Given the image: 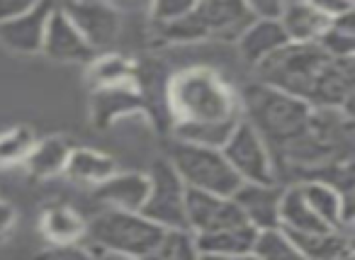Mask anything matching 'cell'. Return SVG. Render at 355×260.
I'll return each instance as SVG.
<instances>
[{
  "label": "cell",
  "instance_id": "8",
  "mask_svg": "<svg viewBox=\"0 0 355 260\" xmlns=\"http://www.w3.org/2000/svg\"><path fill=\"white\" fill-rule=\"evenodd\" d=\"M185 219H188V229L193 234L248 224L232 197L193 190V187H188V195H185Z\"/></svg>",
  "mask_w": 355,
  "mask_h": 260
},
{
  "label": "cell",
  "instance_id": "28",
  "mask_svg": "<svg viewBox=\"0 0 355 260\" xmlns=\"http://www.w3.org/2000/svg\"><path fill=\"white\" fill-rule=\"evenodd\" d=\"M32 144H35V134L27 127H15L10 132H3L0 134V166L25 161Z\"/></svg>",
  "mask_w": 355,
  "mask_h": 260
},
{
  "label": "cell",
  "instance_id": "24",
  "mask_svg": "<svg viewBox=\"0 0 355 260\" xmlns=\"http://www.w3.org/2000/svg\"><path fill=\"white\" fill-rule=\"evenodd\" d=\"M42 231L54 243H78L85 234V224L71 207H49L42 216Z\"/></svg>",
  "mask_w": 355,
  "mask_h": 260
},
{
  "label": "cell",
  "instance_id": "9",
  "mask_svg": "<svg viewBox=\"0 0 355 260\" xmlns=\"http://www.w3.org/2000/svg\"><path fill=\"white\" fill-rule=\"evenodd\" d=\"M42 51L54 61H66V64H83L90 61L95 49L83 37V32L76 27V22L69 17L64 8H54L46 20L44 40H42Z\"/></svg>",
  "mask_w": 355,
  "mask_h": 260
},
{
  "label": "cell",
  "instance_id": "10",
  "mask_svg": "<svg viewBox=\"0 0 355 260\" xmlns=\"http://www.w3.org/2000/svg\"><path fill=\"white\" fill-rule=\"evenodd\" d=\"M56 8L54 0H40L35 8L10 20L0 22V44L15 54H37L42 51L46 20Z\"/></svg>",
  "mask_w": 355,
  "mask_h": 260
},
{
  "label": "cell",
  "instance_id": "32",
  "mask_svg": "<svg viewBox=\"0 0 355 260\" xmlns=\"http://www.w3.org/2000/svg\"><path fill=\"white\" fill-rule=\"evenodd\" d=\"M306 3H309L311 8H316L321 15L329 17V20L336 15H343V12L353 10V0H306Z\"/></svg>",
  "mask_w": 355,
  "mask_h": 260
},
{
  "label": "cell",
  "instance_id": "25",
  "mask_svg": "<svg viewBox=\"0 0 355 260\" xmlns=\"http://www.w3.org/2000/svg\"><path fill=\"white\" fill-rule=\"evenodd\" d=\"M239 119H241V114L229 119H219V122H178L175 134L180 141H193V144H202V146L222 148Z\"/></svg>",
  "mask_w": 355,
  "mask_h": 260
},
{
  "label": "cell",
  "instance_id": "27",
  "mask_svg": "<svg viewBox=\"0 0 355 260\" xmlns=\"http://www.w3.org/2000/svg\"><path fill=\"white\" fill-rule=\"evenodd\" d=\"M151 258H173V260L198 258L195 234L188 226H168V229H163L161 241H158Z\"/></svg>",
  "mask_w": 355,
  "mask_h": 260
},
{
  "label": "cell",
  "instance_id": "31",
  "mask_svg": "<svg viewBox=\"0 0 355 260\" xmlns=\"http://www.w3.org/2000/svg\"><path fill=\"white\" fill-rule=\"evenodd\" d=\"M198 0H153V17L158 22H171L175 17L188 15Z\"/></svg>",
  "mask_w": 355,
  "mask_h": 260
},
{
  "label": "cell",
  "instance_id": "3",
  "mask_svg": "<svg viewBox=\"0 0 355 260\" xmlns=\"http://www.w3.org/2000/svg\"><path fill=\"white\" fill-rule=\"evenodd\" d=\"M163 226L146 219L141 211L110 209L93 216L85 226L90 243L98 245L105 255H127V258H151L161 241Z\"/></svg>",
  "mask_w": 355,
  "mask_h": 260
},
{
  "label": "cell",
  "instance_id": "18",
  "mask_svg": "<svg viewBox=\"0 0 355 260\" xmlns=\"http://www.w3.org/2000/svg\"><path fill=\"white\" fill-rule=\"evenodd\" d=\"M127 83L119 85H103L93 98V119L95 127H110L117 117L129 114L141 107V98L132 88H124Z\"/></svg>",
  "mask_w": 355,
  "mask_h": 260
},
{
  "label": "cell",
  "instance_id": "35",
  "mask_svg": "<svg viewBox=\"0 0 355 260\" xmlns=\"http://www.w3.org/2000/svg\"><path fill=\"white\" fill-rule=\"evenodd\" d=\"M15 219H17V211L12 205H8V202L0 200V239L3 236H8L12 231V226H15Z\"/></svg>",
  "mask_w": 355,
  "mask_h": 260
},
{
  "label": "cell",
  "instance_id": "34",
  "mask_svg": "<svg viewBox=\"0 0 355 260\" xmlns=\"http://www.w3.org/2000/svg\"><path fill=\"white\" fill-rule=\"evenodd\" d=\"M40 0H0V22L17 17L22 12H27L30 8H35Z\"/></svg>",
  "mask_w": 355,
  "mask_h": 260
},
{
  "label": "cell",
  "instance_id": "36",
  "mask_svg": "<svg viewBox=\"0 0 355 260\" xmlns=\"http://www.w3.org/2000/svg\"><path fill=\"white\" fill-rule=\"evenodd\" d=\"M297 3H306V0H282V8H287V6H297Z\"/></svg>",
  "mask_w": 355,
  "mask_h": 260
},
{
  "label": "cell",
  "instance_id": "5",
  "mask_svg": "<svg viewBox=\"0 0 355 260\" xmlns=\"http://www.w3.org/2000/svg\"><path fill=\"white\" fill-rule=\"evenodd\" d=\"M168 161L175 168L180 180L193 190L214 192V195L232 197L241 185V177L229 166L227 156L217 146H202V144L180 141L178 139L171 146Z\"/></svg>",
  "mask_w": 355,
  "mask_h": 260
},
{
  "label": "cell",
  "instance_id": "4",
  "mask_svg": "<svg viewBox=\"0 0 355 260\" xmlns=\"http://www.w3.org/2000/svg\"><path fill=\"white\" fill-rule=\"evenodd\" d=\"M171 103L180 122H219L239 114L229 88L205 69L175 76L171 85Z\"/></svg>",
  "mask_w": 355,
  "mask_h": 260
},
{
  "label": "cell",
  "instance_id": "33",
  "mask_svg": "<svg viewBox=\"0 0 355 260\" xmlns=\"http://www.w3.org/2000/svg\"><path fill=\"white\" fill-rule=\"evenodd\" d=\"M253 17H280L282 0H243Z\"/></svg>",
  "mask_w": 355,
  "mask_h": 260
},
{
  "label": "cell",
  "instance_id": "12",
  "mask_svg": "<svg viewBox=\"0 0 355 260\" xmlns=\"http://www.w3.org/2000/svg\"><path fill=\"white\" fill-rule=\"evenodd\" d=\"M280 195L282 187H277V182H241L232 200L236 202L248 224L256 229H266V226L280 224V216H277Z\"/></svg>",
  "mask_w": 355,
  "mask_h": 260
},
{
  "label": "cell",
  "instance_id": "13",
  "mask_svg": "<svg viewBox=\"0 0 355 260\" xmlns=\"http://www.w3.org/2000/svg\"><path fill=\"white\" fill-rule=\"evenodd\" d=\"M148 195V175L144 173H112L95 185L93 197L110 209L139 211Z\"/></svg>",
  "mask_w": 355,
  "mask_h": 260
},
{
  "label": "cell",
  "instance_id": "15",
  "mask_svg": "<svg viewBox=\"0 0 355 260\" xmlns=\"http://www.w3.org/2000/svg\"><path fill=\"white\" fill-rule=\"evenodd\" d=\"M256 231H258L256 226L241 224V226H232V229L195 234L198 258L200 255H205V258H243V255H251Z\"/></svg>",
  "mask_w": 355,
  "mask_h": 260
},
{
  "label": "cell",
  "instance_id": "22",
  "mask_svg": "<svg viewBox=\"0 0 355 260\" xmlns=\"http://www.w3.org/2000/svg\"><path fill=\"white\" fill-rule=\"evenodd\" d=\"M64 173L73 180L98 185L114 173V161L105 153L93 151V148H71Z\"/></svg>",
  "mask_w": 355,
  "mask_h": 260
},
{
  "label": "cell",
  "instance_id": "6",
  "mask_svg": "<svg viewBox=\"0 0 355 260\" xmlns=\"http://www.w3.org/2000/svg\"><path fill=\"white\" fill-rule=\"evenodd\" d=\"M185 195L188 185L180 180L171 161H156L148 173V195L141 205V214L158 226H188L185 219Z\"/></svg>",
  "mask_w": 355,
  "mask_h": 260
},
{
  "label": "cell",
  "instance_id": "14",
  "mask_svg": "<svg viewBox=\"0 0 355 260\" xmlns=\"http://www.w3.org/2000/svg\"><path fill=\"white\" fill-rule=\"evenodd\" d=\"M287 32L280 17H253L239 35V51L248 64H261L266 56L287 44Z\"/></svg>",
  "mask_w": 355,
  "mask_h": 260
},
{
  "label": "cell",
  "instance_id": "20",
  "mask_svg": "<svg viewBox=\"0 0 355 260\" xmlns=\"http://www.w3.org/2000/svg\"><path fill=\"white\" fill-rule=\"evenodd\" d=\"M195 12L202 17L207 32H224L239 25L246 27L251 22L248 17H253L243 0H198Z\"/></svg>",
  "mask_w": 355,
  "mask_h": 260
},
{
  "label": "cell",
  "instance_id": "1",
  "mask_svg": "<svg viewBox=\"0 0 355 260\" xmlns=\"http://www.w3.org/2000/svg\"><path fill=\"white\" fill-rule=\"evenodd\" d=\"M256 71L261 83L285 90L311 107H340L350 112L353 56H331L316 42H287L256 64Z\"/></svg>",
  "mask_w": 355,
  "mask_h": 260
},
{
  "label": "cell",
  "instance_id": "26",
  "mask_svg": "<svg viewBox=\"0 0 355 260\" xmlns=\"http://www.w3.org/2000/svg\"><path fill=\"white\" fill-rule=\"evenodd\" d=\"M251 255L266 260H287V258H302L300 250L295 248V243L290 241L287 231L277 226H266V229L256 231V239L251 245Z\"/></svg>",
  "mask_w": 355,
  "mask_h": 260
},
{
  "label": "cell",
  "instance_id": "11",
  "mask_svg": "<svg viewBox=\"0 0 355 260\" xmlns=\"http://www.w3.org/2000/svg\"><path fill=\"white\" fill-rule=\"evenodd\" d=\"M69 17L76 22L83 37L90 42L93 49L107 46L119 35V17L110 6L100 0H71L69 8H64Z\"/></svg>",
  "mask_w": 355,
  "mask_h": 260
},
{
  "label": "cell",
  "instance_id": "19",
  "mask_svg": "<svg viewBox=\"0 0 355 260\" xmlns=\"http://www.w3.org/2000/svg\"><path fill=\"white\" fill-rule=\"evenodd\" d=\"M71 141L61 137H49L35 141L30 148V153L25 156V166L30 171V175L35 177H51L56 173H64L66 161L71 153Z\"/></svg>",
  "mask_w": 355,
  "mask_h": 260
},
{
  "label": "cell",
  "instance_id": "16",
  "mask_svg": "<svg viewBox=\"0 0 355 260\" xmlns=\"http://www.w3.org/2000/svg\"><path fill=\"white\" fill-rule=\"evenodd\" d=\"M287 231V229H285ZM295 248L300 250L302 258H316V260H336L353 255L350 239L338 229L326 231H287Z\"/></svg>",
  "mask_w": 355,
  "mask_h": 260
},
{
  "label": "cell",
  "instance_id": "30",
  "mask_svg": "<svg viewBox=\"0 0 355 260\" xmlns=\"http://www.w3.org/2000/svg\"><path fill=\"white\" fill-rule=\"evenodd\" d=\"M161 32L166 40H173V42H195L209 35L202 17L195 12V8L188 15L175 17V20H171V22H161Z\"/></svg>",
  "mask_w": 355,
  "mask_h": 260
},
{
  "label": "cell",
  "instance_id": "21",
  "mask_svg": "<svg viewBox=\"0 0 355 260\" xmlns=\"http://www.w3.org/2000/svg\"><path fill=\"white\" fill-rule=\"evenodd\" d=\"M280 22L290 42H316V37L329 25V17L321 15L309 3H297V6L282 8Z\"/></svg>",
  "mask_w": 355,
  "mask_h": 260
},
{
  "label": "cell",
  "instance_id": "23",
  "mask_svg": "<svg viewBox=\"0 0 355 260\" xmlns=\"http://www.w3.org/2000/svg\"><path fill=\"white\" fill-rule=\"evenodd\" d=\"M316 44L331 56H338V59H348L353 56L355 49V27H353V10L343 12V15H336L329 20V25L324 27L319 37H316Z\"/></svg>",
  "mask_w": 355,
  "mask_h": 260
},
{
  "label": "cell",
  "instance_id": "2",
  "mask_svg": "<svg viewBox=\"0 0 355 260\" xmlns=\"http://www.w3.org/2000/svg\"><path fill=\"white\" fill-rule=\"evenodd\" d=\"M243 110L246 119L268 144L270 156H275L304 132L314 107L280 88L256 83L243 90Z\"/></svg>",
  "mask_w": 355,
  "mask_h": 260
},
{
  "label": "cell",
  "instance_id": "7",
  "mask_svg": "<svg viewBox=\"0 0 355 260\" xmlns=\"http://www.w3.org/2000/svg\"><path fill=\"white\" fill-rule=\"evenodd\" d=\"M222 153L243 182H275V161L270 148L246 117L239 119L232 129Z\"/></svg>",
  "mask_w": 355,
  "mask_h": 260
},
{
  "label": "cell",
  "instance_id": "17",
  "mask_svg": "<svg viewBox=\"0 0 355 260\" xmlns=\"http://www.w3.org/2000/svg\"><path fill=\"white\" fill-rule=\"evenodd\" d=\"M277 216H280V226L287 231H326V229H331V226L311 209L309 202L304 200L300 182H297V185H290V187H282Z\"/></svg>",
  "mask_w": 355,
  "mask_h": 260
},
{
  "label": "cell",
  "instance_id": "29",
  "mask_svg": "<svg viewBox=\"0 0 355 260\" xmlns=\"http://www.w3.org/2000/svg\"><path fill=\"white\" fill-rule=\"evenodd\" d=\"M132 78V66L122 56H103L90 66V83L103 88V85H119Z\"/></svg>",
  "mask_w": 355,
  "mask_h": 260
}]
</instances>
